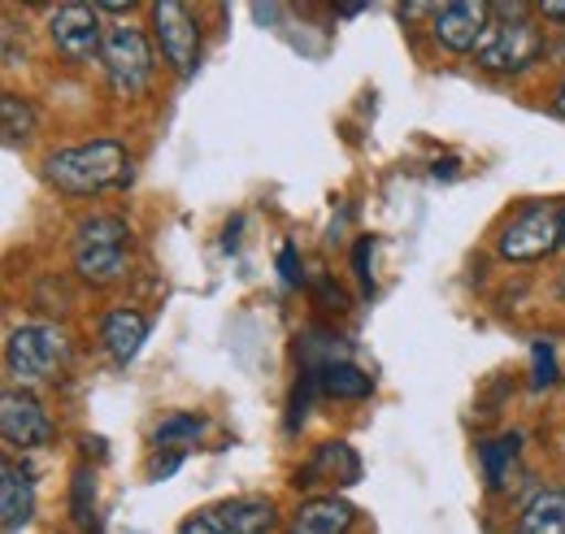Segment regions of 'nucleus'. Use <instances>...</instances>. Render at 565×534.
<instances>
[{"instance_id":"24","label":"nucleus","mask_w":565,"mask_h":534,"mask_svg":"<svg viewBox=\"0 0 565 534\" xmlns=\"http://www.w3.org/2000/svg\"><path fill=\"white\" fill-rule=\"evenodd\" d=\"M179 466H183V452H166V457L157 452V457L148 461V469H143V473H148V482H161V478L179 473Z\"/></svg>"},{"instance_id":"28","label":"nucleus","mask_w":565,"mask_h":534,"mask_svg":"<svg viewBox=\"0 0 565 534\" xmlns=\"http://www.w3.org/2000/svg\"><path fill=\"white\" fill-rule=\"evenodd\" d=\"M535 13H540L544 22H565V4H562V0H544Z\"/></svg>"},{"instance_id":"12","label":"nucleus","mask_w":565,"mask_h":534,"mask_svg":"<svg viewBox=\"0 0 565 534\" xmlns=\"http://www.w3.org/2000/svg\"><path fill=\"white\" fill-rule=\"evenodd\" d=\"M210 522L226 534H270L279 526V509L266 495H235L210 509Z\"/></svg>"},{"instance_id":"30","label":"nucleus","mask_w":565,"mask_h":534,"mask_svg":"<svg viewBox=\"0 0 565 534\" xmlns=\"http://www.w3.org/2000/svg\"><path fill=\"white\" fill-rule=\"evenodd\" d=\"M553 109H557V114L565 118V78L557 83V92H553Z\"/></svg>"},{"instance_id":"32","label":"nucleus","mask_w":565,"mask_h":534,"mask_svg":"<svg viewBox=\"0 0 565 534\" xmlns=\"http://www.w3.org/2000/svg\"><path fill=\"white\" fill-rule=\"evenodd\" d=\"M562 248H565V209H562Z\"/></svg>"},{"instance_id":"29","label":"nucleus","mask_w":565,"mask_h":534,"mask_svg":"<svg viewBox=\"0 0 565 534\" xmlns=\"http://www.w3.org/2000/svg\"><path fill=\"white\" fill-rule=\"evenodd\" d=\"M457 170H461V165L448 157V161H435V165H430V179H444V183H448V179H457Z\"/></svg>"},{"instance_id":"17","label":"nucleus","mask_w":565,"mask_h":534,"mask_svg":"<svg viewBox=\"0 0 565 534\" xmlns=\"http://www.w3.org/2000/svg\"><path fill=\"white\" fill-rule=\"evenodd\" d=\"M318 387L331 400H365L374 392V378L365 370H356L353 361H331V365L318 370Z\"/></svg>"},{"instance_id":"22","label":"nucleus","mask_w":565,"mask_h":534,"mask_svg":"<svg viewBox=\"0 0 565 534\" xmlns=\"http://www.w3.org/2000/svg\"><path fill=\"white\" fill-rule=\"evenodd\" d=\"M557 352H553V343L548 339H535L531 343V387L535 392H548V387H557Z\"/></svg>"},{"instance_id":"8","label":"nucleus","mask_w":565,"mask_h":534,"mask_svg":"<svg viewBox=\"0 0 565 534\" xmlns=\"http://www.w3.org/2000/svg\"><path fill=\"white\" fill-rule=\"evenodd\" d=\"M49 40L74 66H87L92 57H100L105 26H100L96 4H62V9H53L49 13Z\"/></svg>"},{"instance_id":"11","label":"nucleus","mask_w":565,"mask_h":534,"mask_svg":"<svg viewBox=\"0 0 565 534\" xmlns=\"http://www.w3.org/2000/svg\"><path fill=\"white\" fill-rule=\"evenodd\" d=\"M361 482V461L344 439H331L322 448H313V457L296 469V487L313 491V487H353Z\"/></svg>"},{"instance_id":"14","label":"nucleus","mask_w":565,"mask_h":534,"mask_svg":"<svg viewBox=\"0 0 565 534\" xmlns=\"http://www.w3.org/2000/svg\"><path fill=\"white\" fill-rule=\"evenodd\" d=\"M100 343H105V352H109L118 365L136 361L140 348L148 343V318H143L140 309H114V313H105V322H100Z\"/></svg>"},{"instance_id":"7","label":"nucleus","mask_w":565,"mask_h":534,"mask_svg":"<svg viewBox=\"0 0 565 534\" xmlns=\"http://www.w3.org/2000/svg\"><path fill=\"white\" fill-rule=\"evenodd\" d=\"M148 22H152V40H157L161 62L179 78H192V70L201 62V26H196L192 9L174 4V0H152Z\"/></svg>"},{"instance_id":"26","label":"nucleus","mask_w":565,"mask_h":534,"mask_svg":"<svg viewBox=\"0 0 565 534\" xmlns=\"http://www.w3.org/2000/svg\"><path fill=\"white\" fill-rule=\"evenodd\" d=\"M492 18H509V22H518V18H535V9H531V4H522V0H495Z\"/></svg>"},{"instance_id":"5","label":"nucleus","mask_w":565,"mask_h":534,"mask_svg":"<svg viewBox=\"0 0 565 534\" xmlns=\"http://www.w3.org/2000/svg\"><path fill=\"white\" fill-rule=\"evenodd\" d=\"M100 66L109 78V92L118 100H136L152 83V49L148 35L131 22H118L105 31V49H100Z\"/></svg>"},{"instance_id":"3","label":"nucleus","mask_w":565,"mask_h":534,"mask_svg":"<svg viewBox=\"0 0 565 534\" xmlns=\"http://www.w3.org/2000/svg\"><path fill=\"white\" fill-rule=\"evenodd\" d=\"M548 40H544V26L535 18H492V26L483 31L479 49H475V66L488 70V74H522L544 57Z\"/></svg>"},{"instance_id":"20","label":"nucleus","mask_w":565,"mask_h":534,"mask_svg":"<svg viewBox=\"0 0 565 534\" xmlns=\"http://www.w3.org/2000/svg\"><path fill=\"white\" fill-rule=\"evenodd\" d=\"M71 522L83 534H100V526H96V473L87 466H78L71 473Z\"/></svg>"},{"instance_id":"4","label":"nucleus","mask_w":565,"mask_h":534,"mask_svg":"<svg viewBox=\"0 0 565 534\" xmlns=\"http://www.w3.org/2000/svg\"><path fill=\"white\" fill-rule=\"evenodd\" d=\"M71 361V343L57 327H44V322H31V327H18L4 343V370L13 383L22 387H35V383H49L62 365Z\"/></svg>"},{"instance_id":"31","label":"nucleus","mask_w":565,"mask_h":534,"mask_svg":"<svg viewBox=\"0 0 565 534\" xmlns=\"http://www.w3.org/2000/svg\"><path fill=\"white\" fill-rule=\"evenodd\" d=\"M335 13L340 18H356V13H365V4H335Z\"/></svg>"},{"instance_id":"27","label":"nucleus","mask_w":565,"mask_h":534,"mask_svg":"<svg viewBox=\"0 0 565 534\" xmlns=\"http://www.w3.org/2000/svg\"><path fill=\"white\" fill-rule=\"evenodd\" d=\"M179 534H226V531H217L210 522V513H205V517H188V522L179 526Z\"/></svg>"},{"instance_id":"16","label":"nucleus","mask_w":565,"mask_h":534,"mask_svg":"<svg viewBox=\"0 0 565 534\" xmlns=\"http://www.w3.org/2000/svg\"><path fill=\"white\" fill-rule=\"evenodd\" d=\"M513 534H565V491L562 487L531 495V504L522 509V517H518Z\"/></svg>"},{"instance_id":"21","label":"nucleus","mask_w":565,"mask_h":534,"mask_svg":"<svg viewBox=\"0 0 565 534\" xmlns=\"http://www.w3.org/2000/svg\"><path fill=\"white\" fill-rule=\"evenodd\" d=\"M0 131H4V143H9V148L26 143V139L35 135V109H31V100L4 92V96H0Z\"/></svg>"},{"instance_id":"2","label":"nucleus","mask_w":565,"mask_h":534,"mask_svg":"<svg viewBox=\"0 0 565 534\" xmlns=\"http://www.w3.org/2000/svg\"><path fill=\"white\" fill-rule=\"evenodd\" d=\"M74 274L87 287H114L127 278L131 257V226L122 217H87L74 231Z\"/></svg>"},{"instance_id":"10","label":"nucleus","mask_w":565,"mask_h":534,"mask_svg":"<svg viewBox=\"0 0 565 534\" xmlns=\"http://www.w3.org/2000/svg\"><path fill=\"white\" fill-rule=\"evenodd\" d=\"M0 435L13 448H49L53 435H57V426H53L49 408L35 400V396L4 392V400H0Z\"/></svg>"},{"instance_id":"9","label":"nucleus","mask_w":565,"mask_h":534,"mask_svg":"<svg viewBox=\"0 0 565 534\" xmlns=\"http://www.w3.org/2000/svg\"><path fill=\"white\" fill-rule=\"evenodd\" d=\"M488 26H492V4L457 0V4H439L435 22H430V35L444 53H475Z\"/></svg>"},{"instance_id":"13","label":"nucleus","mask_w":565,"mask_h":534,"mask_svg":"<svg viewBox=\"0 0 565 534\" xmlns=\"http://www.w3.org/2000/svg\"><path fill=\"white\" fill-rule=\"evenodd\" d=\"M353 522H356L353 504H344V500H335V495H313V500H305V504L291 513L287 534H349Z\"/></svg>"},{"instance_id":"18","label":"nucleus","mask_w":565,"mask_h":534,"mask_svg":"<svg viewBox=\"0 0 565 534\" xmlns=\"http://www.w3.org/2000/svg\"><path fill=\"white\" fill-rule=\"evenodd\" d=\"M205 430H210L205 417H196V413H170V417L152 430V448H157V452H183V448L196 444Z\"/></svg>"},{"instance_id":"33","label":"nucleus","mask_w":565,"mask_h":534,"mask_svg":"<svg viewBox=\"0 0 565 534\" xmlns=\"http://www.w3.org/2000/svg\"><path fill=\"white\" fill-rule=\"evenodd\" d=\"M562 296H565V274H562Z\"/></svg>"},{"instance_id":"6","label":"nucleus","mask_w":565,"mask_h":534,"mask_svg":"<svg viewBox=\"0 0 565 534\" xmlns=\"http://www.w3.org/2000/svg\"><path fill=\"white\" fill-rule=\"evenodd\" d=\"M504 261H544L562 248V209L557 204H526L513 222H504L495 239Z\"/></svg>"},{"instance_id":"19","label":"nucleus","mask_w":565,"mask_h":534,"mask_svg":"<svg viewBox=\"0 0 565 534\" xmlns=\"http://www.w3.org/2000/svg\"><path fill=\"white\" fill-rule=\"evenodd\" d=\"M518 448H522V435H500V439L479 444V461H483V473H488V487H492V491H504V487H509Z\"/></svg>"},{"instance_id":"25","label":"nucleus","mask_w":565,"mask_h":534,"mask_svg":"<svg viewBox=\"0 0 565 534\" xmlns=\"http://www.w3.org/2000/svg\"><path fill=\"white\" fill-rule=\"evenodd\" d=\"M279 274L287 287H300L305 282V274H300V257H296V248L291 244H282L279 248Z\"/></svg>"},{"instance_id":"15","label":"nucleus","mask_w":565,"mask_h":534,"mask_svg":"<svg viewBox=\"0 0 565 534\" xmlns=\"http://www.w3.org/2000/svg\"><path fill=\"white\" fill-rule=\"evenodd\" d=\"M35 513V482L31 473L13 461L0 466V517H4V534H13L18 526H26Z\"/></svg>"},{"instance_id":"23","label":"nucleus","mask_w":565,"mask_h":534,"mask_svg":"<svg viewBox=\"0 0 565 534\" xmlns=\"http://www.w3.org/2000/svg\"><path fill=\"white\" fill-rule=\"evenodd\" d=\"M353 274L361 282V291L370 296L374 291V235H361L353 248Z\"/></svg>"},{"instance_id":"1","label":"nucleus","mask_w":565,"mask_h":534,"mask_svg":"<svg viewBox=\"0 0 565 534\" xmlns=\"http://www.w3.org/2000/svg\"><path fill=\"white\" fill-rule=\"evenodd\" d=\"M44 174L66 196H96V192L122 188L131 179V157L118 139H92V143H74V148L53 152L44 161Z\"/></svg>"}]
</instances>
